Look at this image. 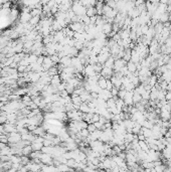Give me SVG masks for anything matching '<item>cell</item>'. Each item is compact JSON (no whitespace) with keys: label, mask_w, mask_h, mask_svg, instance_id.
<instances>
[{"label":"cell","mask_w":171,"mask_h":172,"mask_svg":"<svg viewBox=\"0 0 171 172\" xmlns=\"http://www.w3.org/2000/svg\"><path fill=\"white\" fill-rule=\"evenodd\" d=\"M165 100L167 101V102H169V101H171V91H170V92H166Z\"/></svg>","instance_id":"52a82bcc"},{"label":"cell","mask_w":171,"mask_h":172,"mask_svg":"<svg viewBox=\"0 0 171 172\" xmlns=\"http://www.w3.org/2000/svg\"><path fill=\"white\" fill-rule=\"evenodd\" d=\"M127 68H128V72L130 73V74H134V73L137 70V64L132 63L131 61H129V63H127Z\"/></svg>","instance_id":"277c9868"},{"label":"cell","mask_w":171,"mask_h":172,"mask_svg":"<svg viewBox=\"0 0 171 172\" xmlns=\"http://www.w3.org/2000/svg\"><path fill=\"white\" fill-rule=\"evenodd\" d=\"M42 172H57V167L54 165H42Z\"/></svg>","instance_id":"3957f363"},{"label":"cell","mask_w":171,"mask_h":172,"mask_svg":"<svg viewBox=\"0 0 171 172\" xmlns=\"http://www.w3.org/2000/svg\"><path fill=\"white\" fill-rule=\"evenodd\" d=\"M31 148H32L33 151H41V149L43 148V144L37 141H33L31 143Z\"/></svg>","instance_id":"7a4b0ae2"},{"label":"cell","mask_w":171,"mask_h":172,"mask_svg":"<svg viewBox=\"0 0 171 172\" xmlns=\"http://www.w3.org/2000/svg\"><path fill=\"white\" fill-rule=\"evenodd\" d=\"M20 141H21V135L19 134V133L14 132V133L9 134V137H8V142H9L10 144H16Z\"/></svg>","instance_id":"6da1fadb"},{"label":"cell","mask_w":171,"mask_h":172,"mask_svg":"<svg viewBox=\"0 0 171 172\" xmlns=\"http://www.w3.org/2000/svg\"><path fill=\"white\" fill-rule=\"evenodd\" d=\"M32 152H33V150H32V148H31V145H27L22 149V155L29 157V155H30Z\"/></svg>","instance_id":"5b68a950"},{"label":"cell","mask_w":171,"mask_h":172,"mask_svg":"<svg viewBox=\"0 0 171 172\" xmlns=\"http://www.w3.org/2000/svg\"><path fill=\"white\" fill-rule=\"evenodd\" d=\"M39 16H34V17H31L30 21H29V24L31 25V26H34V25H36L38 23V21H39Z\"/></svg>","instance_id":"8992f818"}]
</instances>
